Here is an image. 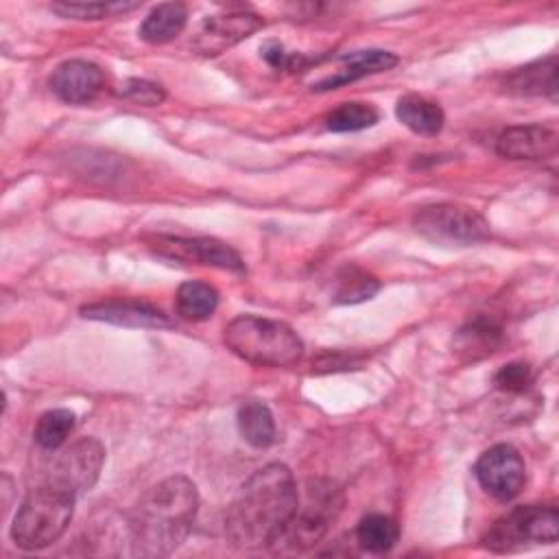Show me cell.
<instances>
[{"label": "cell", "instance_id": "cell-13", "mask_svg": "<svg viewBox=\"0 0 559 559\" xmlns=\"http://www.w3.org/2000/svg\"><path fill=\"white\" fill-rule=\"evenodd\" d=\"M81 317L120 325V328L162 330L173 325V321L159 308L146 301H133V299H109V301L90 304L81 308Z\"/></svg>", "mask_w": 559, "mask_h": 559}, {"label": "cell", "instance_id": "cell-14", "mask_svg": "<svg viewBox=\"0 0 559 559\" xmlns=\"http://www.w3.org/2000/svg\"><path fill=\"white\" fill-rule=\"evenodd\" d=\"M496 151L507 159H546L557 151V131L546 124H513L498 135Z\"/></svg>", "mask_w": 559, "mask_h": 559}, {"label": "cell", "instance_id": "cell-27", "mask_svg": "<svg viewBox=\"0 0 559 559\" xmlns=\"http://www.w3.org/2000/svg\"><path fill=\"white\" fill-rule=\"evenodd\" d=\"M116 94L122 98H129L133 103H140V105H148V107L159 105L166 96V92L159 83H153L146 79H127L118 85Z\"/></svg>", "mask_w": 559, "mask_h": 559}, {"label": "cell", "instance_id": "cell-26", "mask_svg": "<svg viewBox=\"0 0 559 559\" xmlns=\"http://www.w3.org/2000/svg\"><path fill=\"white\" fill-rule=\"evenodd\" d=\"M380 284L376 277L358 271V269H347L345 275L338 277V286L334 293L336 304H358L365 299H371L378 293Z\"/></svg>", "mask_w": 559, "mask_h": 559}, {"label": "cell", "instance_id": "cell-19", "mask_svg": "<svg viewBox=\"0 0 559 559\" xmlns=\"http://www.w3.org/2000/svg\"><path fill=\"white\" fill-rule=\"evenodd\" d=\"M188 22V9L181 2L157 4L140 24V37L148 44H166L175 39Z\"/></svg>", "mask_w": 559, "mask_h": 559}, {"label": "cell", "instance_id": "cell-2", "mask_svg": "<svg viewBox=\"0 0 559 559\" xmlns=\"http://www.w3.org/2000/svg\"><path fill=\"white\" fill-rule=\"evenodd\" d=\"M199 511V491L181 474L153 485L131 509L127 531L138 557H166L188 537Z\"/></svg>", "mask_w": 559, "mask_h": 559}, {"label": "cell", "instance_id": "cell-15", "mask_svg": "<svg viewBox=\"0 0 559 559\" xmlns=\"http://www.w3.org/2000/svg\"><path fill=\"white\" fill-rule=\"evenodd\" d=\"M338 61L343 63V68L336 70L334 74L321 79L319 83H314L312 90L328 92V90H336L341 85H347L352 81H358L367 74L386 72L397 63V57L389 50L369 48V50H356V52H349V55H341Z\"/></svg>", "mask_w": 559, "mask_h": 559}, {"label": "cell", "instance_id": "cell-20", "mask_svg": "<svg viewBox=\"0 0 559 559\" xmlns=\"http://www.w3.org/2000/svg\"><path fill=\"white\" fill-rule=\"evenodd\" d=\"M218 306V290L205 282H183L175 295L177 314L188 321H205Z\"/></svg>", "mask_w": 559, "mask_h": 559}, {"label": "cell", "instance_id": "cell-22", "mask_svg": "<svg viewBox=\"0 0 559 559\" xmlns=\"http://www.w3.org/2000/svg\"><path fill=\"white\" fill-rule=\"evenodd\" d=\"M242 439L253 448H269L275 441V421L266 404L245 402L236 415Z\"/></svg>", "mask_w": 559, "mask_h": 559}, {"label": "cell", "instance_id": "cell-17", "mask_svg": "<svg viewBox=\"0 0 559 559\" xmlns=\"http://www.w3.org/2000/svg\"><path fill=\"white\" fill-rule=\"evenodd\" d=\"M500 343H502V325L493 317L476 314L456 332L454 349L467 360H478L496 352Z\"/></svg>", "mask_w": 559, "mask_h": 559}, {"label": "cell", "instance_id": "cell-29", "mask_svg": "<svg viewBox=\"0 0 559 559\" xmlns=\"http://www.w3.org/2000/svg\"><path fill=\"white\" fill-rule=\"evenodd\" d=\"M264 61L275 68V70H299L301 68V57L295 55V52H288L282 44L277 41H266L262 48H260Z\"/></svg>", "mask_w": 559, "mask_h": 559}, {"label": "cell", "instance_id": "cell-25", "mask_svg": "<svg viewBox=\"0 0 559 559\" xmlns=\"http://www.w3.org/2000/svg\"><path fill=\"white\" fill-rule=\"evenodd\" d=\"M138 2H55L50 11L74 20H103L135 9Z\"/></svg>", "mask_w": 559, "mask_h": 559}, {"label": "cell", "instance_id": "cell-10", "mask_svg": "<svg viewBox=\"0 0 559 559\" xmlns=\"http://www.w3.org/2000/svg\"><path fill=\"white\" fill-rule=\"evenodd\" d=\"M103 463H105L103 443L94 437H83L63 450V454L57 459L46 480L61 485L74 496H81L83 491H90L96 485Z\"/></svg>", "mask_w": 559, "mask_h": 559}, {"label": "cell", "instance_id": "cell-7", "mask_svg": "<svg viewBox=\"0 0 559 559\" xmlns=\"http://www.w3.org/2000/svg\"><path fill=\"white\" fill-rule=\"evenodd\" d=\"M413 225L426 240L448 247H467L491 236V227L483 214L456 203L424 205L415 212Z\"/></svg>", "mask_w": 559, "mask_h": 559}, {"label": "cell", "instance_id": "cell-12", "mask_svg": "<svg viewBox=\"0 0 559 559\" xmlns=\"http://www.w3.org/2000/svg\"><path fill=\"white\" fill-rule=\"evenodd\" d=\"M105 85L103 70L85 59H68L50 74L52 94L68 105L90 103Z\"/></svg>", "mask_w": 559, "mask_h": 559}, {"label": "cell", "instance_id": "cell-28", "mask_svg": "<svg viewBox=\"0 0 559 559\" xmlns=\"http://www.w3.org/2000/svg\"><path fill=\"white\" fill-rule=\"evenodd\" d=\"M533 382L531 367L526 362H509L493 376V384L507 393H522Z\"/></svg>", "mask_w": 559, "mask_h": 559}, {"label": "cell", "instance_id": "cell-8", "mask_svg": "<svg viewBox=\"0 0 559 559\" xmlns=\"http://www.w3.org/2000/svg\"><path fill=\"white\" fill-rule=\"evenodd\" d=\"M148 249L162 258L177 260V262H194L203 266H214L231 273H245V262L240 253L229 247L227 242L218 238H207V236H194V238H183V236H153L146 240Z\"/></svg>", "mask_w": 559, "mask_h": 559}, {"label": "cell", "instance_id": "cell-16", "mask_svg": "<svg viewBox=\"0 0 559 559\" xmlns=\"http://www.w3.org/2000/svg\"><path fill=\"white\" fill-rule=\"evenodd\" d=\"M504 92L515 96H548L557 98V57L537 59L522 68H515L504 76Z\"/></svg>", "mask_w": 559, "mask_h": 559}, {"label": "cell", "instance_id": "cell-21", "mask_svg": "<svg viewBox=\"0 0 559 559\" xmlns=\"http://www.w3.org/2000/svg\"><path fill=\"white\" fill-rule=\"evenodd\" d=\"M400 539V524L384 513H367L356 526V542L371 555L389 552Z\"/></svg>", "mask_w": 559, "mask_h": 559}, {"label": "cell", "instance_id": "cell-3", "mask_svg": "<svg viewBox=\"0 0 559 559\" xmlns=\"http://www.w3.org/2000/svg\"><path fill=\"white\" fill-rule=\"evenodd\" d=\"M223 343L258 367H290L304 356V341L290 325L258 314L231 319L223 330Z\"/></svg>", "mask_w": 559, "mask_h": 559}, {"label": "cell", "instance_id": "cell-18", "mask_svg": "<svg viewBox=\"0 0 559 559\" xmlns=\"http://www.w3.org/2000/svg\"><path fill=\"white\" fill-rule=\"evenodd\" d=\"M395 116L417 135H437L445 122L441 105L421 94H404L395 105Z\"/></svg>", "mask_w": 559, "mask_h": 559}, {"label": "cell", "instance_id": "cell-9", "mask_svg": "<svg viewBox=\"0 0 559 559\" xmlns=\"http://www.w3.org/2000/svg\"><path fill=\"white\" fill-rule=\"evenodd\" d=\"M474 474L480 487L500 502L513 500L526 483L524 459L509 443H498L485 450L474 465Z\"/></svg>", "mask_w": 559, "mask_h": 559}, {"label": "cell", "instance_id": "cell-23", "mask_svg": "<svg viewBox=\"0 0 559 559\" xmlns=\"http://www.w3.org/2000/svg\"><path fill=\"white\" fill-rule=\"evenodd\" d=\"M76 415L70 408H50L39 415L33 439L41 450H57L74 430Z\"/></svg>", "mask_w": 559, "mask_h": 559}, {"label": "cell", "instance_id": "cell-6", "mask_svg": "<svg viewBox=\"0 0 559 559\" xmlns=\"http://www.w3.org/2000/svg\"><path fill=\"white\" fill-rule=\"evenodd\" d=\"M559 537V511L552 504H524L498 518L483 544L493 552H513L526 544H555Z\"/></svg>", "mask_w": 559, "mask_h": 559}, {"label": "cell", "instance_id": "cell-5", "mask_svg": "<svg viewBox=\"0 0 559 559\" xmlns=\"http://www.w3.org/2000/svg\"><path fill=\"white\" fill-rule=\"evenodd\" d=\"M343 498L341 491L328 480H308L304 496H299V504L275 542L273 548L288 550H306L314 546L336 520L341 511Z\"/></svg>", "mask_w": 559, "mask_h": 559}, {"label": "cell", "instance_id": "cell-1", "mask_svg": "<svg viewBox=\"0 0 559 559\" xmlns=\"http://www.w3.org/2000/svg\"><path fill=\"white\" fill-rule=\"evenodd\" d=\"M299 504L297 483L284 463L255 469L225 515L227 539L242 550L273 548Z\"/></svg>", "mask_w": 559, "mask_h": 559}, {"label": "cell", "instance_id": "cell-4", "mask_svg": "<svg viewBox=\"0 0 559 559\" xmlns=\"http://www.w3.org/2000/svg\"><path fill=\"white\" fill-rule=\"evenodd\" d=\"M76 498L79 496L50 480L31 489L13 515L11 539L15 546L41 550L57 542L74 515Z\"/></svg>", "mask_w": 559, "mask_h": 559}, {"label": "cell", "instance_id": "cell-24", "mask_svg": "<svg viewBox=\"0 0 559 559\" xmlns=\"http://www.w3.org/2000/svg\"><path fill=\"white\" fill-rule=\"evenodd\" d=\"M378 122V109L369 103H341L325 116V129L334 133H354Z\"/></svg>", "mask_w": 559, "mask_h": 559}, {"label": "cell", "instance_id": "cell-11", "mask_svg": "<svg viewBox=\"0 0 559 559\" xmlns=\"http://www.w3.org/2000/svg\"><path fill=\"white\" fill-rule=\"evenodd\" d=\"M262 26L264 20L251 11H227L207 15L199 26L192 46L203 57H216L227 48L249 39Z\"/></svg>", "mask_w": 559, "mask_h": 559}]
</instances>
